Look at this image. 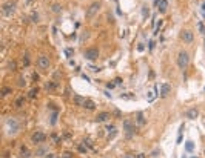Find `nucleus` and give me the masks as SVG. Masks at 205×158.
I'll use <instances>...</instances> for the list:
<instances>
[{
    "mask_svg": "<svg viewBox=\"0 0 205 158\" xmlns=\"http://www.w3.org/2000/svg\"><path fill=\"white\" fill-rule=\"evenodd\" d=\"M19 127H20V124H19V121H17V118H14V117L8 118L6 123H5L6 134H9V135H14V134H17V132H19Z\"/></svg>",
    "mask_w": 205,
    "mask_h": 158,
    "instance_id": "f257e3e1",
    "label": "nucleus"
},
{
    "mask_svg": "<svg viewBox=\"0 0 205 158\" xmlns=\"http://www.w3.org/2000/svg\"><path fill=\"white\" fill-rule=\"evenodd\" d=\"M16 6H17V3L14 2V0H8V2H5L2 5V14L5 17H11L16 12Z\"/></svg>",
    "mask_w": 205,
    "mask_h": 158,
    "instance_id": "f03ea898",
    "label": "nucleus"
},
{
    "mask_svg": "<svg viewBox=\"0 0 205 158\" xmlns=\"http://www.w3.org/2000/svg\"><path fill=\"white\" fill-rule=\"evenodd\" d=\"M188 64H190V55H188V52L181 51V52H179V55H177V66H179V69L185 71V69L188 68Z\"/></svg>",
    "mask_w": 205,
    "mask_h": 158,
    "instance_id": "7ed1b4c3",
    "label": "nucleus"
},
{
    "mask_svg": "<svg viewBox=\"0 0 205 158\" xmlns=\"http://www.w3.org/2000/svg\"><path fill=\"white\" fill-rule=\"evenodd\" d=\"M100 6H102V5H100L99 2L91 3V5L88 6V9H86V17H88V19H93V17L97 14V12L100 11Z\"/></svg>",
    "mask_w": 205,
    "mask_h": 158,
    "instance_id": "20e7f679",
    "label": "nucleus"
},
{
    "mask_svg": "<svg viewBox=\"0 0 205 158\" xmlns=\"http://www.w3.org/2000/svg\"><path fill=\"white\" fill-rule=\"evenodd\" d=\"M45 140H46V135L43 132H40V130H36V132L31 135V141L34 144H42Z\"/></svg>",
    "mask_w": 205,
    "mask_h": 158,
    "instance_id": "39448f33",
    "label": "nucleus"
},
{
    "mask_svg": "<svg viewBox=\"0 0 205 158\" xmlns=\"http://www.w3.org/2000/svg\"><path fill=\"white\" fill-rule=\"evenodd\" d=\"M83 57H85L86 60H96V58L99 57V49H97V48H89V49H86L85 54H83Z\"/></svg>",
    "mask_w": 205,
    "mask_h": 158,
    "instance_id": "423d86ee",
    "label": "nucleus"
},
{
    "mask_svg": "<svg viewBox=\"0 0 205 158\" xmlns=\"http://www.w3.org/2000/svg\"><path fill=\"white\" fill-rule=\"evenodd\" d=\"M181 38L185 42V43H193V40H194V34L191 32L190 29H184L182 32H181Z\"/></svg>",
    "mask_w": 205,
    "mask_h": 158,
    "instance_id": "0eeeda50",
    "label": "nucleus"
},
{
    "mask_svg": "<svg viewBox=\"0 0 205 158\" xmlns=\"http://www.w3.org/2000/svg\"><path fill=\"white\" fill-rule=\"evenodd\" d=\"M49 64H51V61H49V57H46V55H40L37 58V66L42 69H48Z\"/></svg>",
    "mask_w": 205,
    "mask_h": 158,
    "instance_id": "6e6552de",
    "label": "nucleus"
},
{
    "mask_svg": "<svg viewBox=\"0 0 205 158\" xmlns=\"http://www.w3.org/2000/svg\"><path fill=\"white\" fill-rule=\"evenodd\" d=\"M123 129H125V132H126V137L128 138H131L133 137V134H134V126H133V123L130 121V120H125L123 121Z\"/></svg>",
    "mask_w": 205,
    "mask_h": 158,
    "instance_id": "1a4fd4ad",
    "label": "nucleus"
},
{
    "mask_svg": "<svg viewBox=\"0 0 205 158\" xmlns=\"http://www.w3.org/2000/svg\"><path fill=\"white\" fill-rule=\"evenodd\" d=\"M185 117L190 118V120H194V118L199 117V111H197L196 108H191V109H188V111L185 112Z\"/></svg>",
    "mask_w": 205,
    "mask_h": 158,
    "instance_id": "9d476101",
    "label": "nucleus"
},
{
    "mask_svg": "<svg viewBox=\"0 0 205 158\" xmlns=\"http://www.w3.org/2000/svg\"><path fill=\"white\" fill-rule=\"evenodd\" d=\"M170 91H171V86L168 83H162L160 85V97H166L170 94Z\"/></svg>",
    "mask_w": 205,
    "mask_h": 158,
    "instance_id": "9b49d317",
    "label": "nucleus"
},
{
    "mask_svg": "<svg viewBox=\"0 0 205 158\" xmlns=\"http://www.w3.org/2000/svg\"><path fill=\"white\" fill-rule=\"evenodd\" d=\"M111 118V114H108V112H100L99 115H97V123H104V121H108Z\"/></svg>",
    "mask_w": 205,
    "mask_h": 158,
    "instance_id": "f8f14e48",
    "label": "nucleus"
},
{
    "mask_svg": "<svg viewBox=\"0 0 205 158\" xmlns=\"http://www.w3.org/2000/svg\"><path fill=\"white\" fill-rule=\"evenodd\" d=\"M156 5H157V9L160 12H165L166 6H168V2H166V0H156Z\"/></svg>",
    "mask_w": 205,
    "mask_h": 158,
    "instance_id": "ddd939ff",
    "label": "nucleus"
},
{
    "mask_svg": "<svg viewBox=\"0 0 205 158\" xmlns=\"http://www.w3.org/2000/svg\"><path fill=\"white\" fill-rule=\"evenodd\" d=\"M20 157L22 158H30V149L26 146H22L20 148Z\"/></svg>",
    "mask_w": 205,
    "mask_h": 158,
    "instance_id": "4468645a",
    "label": "nucleus"
},
{
    "mask_svg": "<svg viewBox=\"0 0 205 158\" xmlns=\"http://www.w3.org/2000/svg\"><path fill=\"white\" fill-rule=\"evenodd\" d=\"M83 108H86V109H89V111H94V109H96V104H94L91 100H85Z\"/></svg>",
    "mask_w": 205,
    "mask_h": 158,
    "instance_id": "2eb2a0df",
    "label": "nucleus"
},
{
    "mask_svg": "<svg viewBox=\"0 0 205 158\" xmlns=\"http://www.w3.org/2000/svg\"><path fill=\"white\" fill-rule=\"evenodd\" d=\"M86 98L80 97V95H74V104H77V106H83V103H85Z\"/></svg>",
    "mask_w": 205,
    "mask_h": 158,
    "instance_id": "dca6fc26",
    "label": "nucleus"
},
{
    "mask_svg": "<svg viewBox=\"0 0 205 158\" xmlns=\"http://www.w3.org/2000/svg\"><path fill=\"white\" fill-rule=\"evenodd\" d=\"M107 130H108V134H110V138L116 135V126H114V124H108V126H107Z\"/></svg>",
    "mask_w": 205,
    "mask_h": 158,
    "instance_id": "f3484780",
    "label": "nucleus"
},
{
    "mask_svg": "<svg viewBox=\"0 0 205 158\" xmlns=\"http://www.w3.org/2000/svg\"><path fill=\"white\" fill-rule=\"evenodd\" d=\"M57 117H59V112H57V111H54L53 114H51V124H53V126L57 123Z\"/></svg>",
    "mask_w": 205,
    "mask_h": 158,
    "instance_id": "a211bd4d",
    "label": "nucleus"
},
{
    "mask_svg": "<svg viewBox=\"0 0 205 158\" xmlns=\"http://www.w3.org/2000/svg\"><path fill=\"white\" fill-rule=\"evenodd\" d=\"M11 92H12V89H11V88H8V86L2 88V97H6V95H9Z\"/></svg>",
    "mask_w": 205,
    "mask_h": 158,
    "instance_id": "6ab92c4d",
    "label": "nucleus"
},
{
    "mask_svg": "<svg viewBox=\"0 0 205 158\" xmlns=\"http://www.w3.org/2000/svg\"><path fill=\"white\" fill-rule=\"evenodd\" d=\"M185 148H187L188 152H191V151L194 149V143H193V141H187V143H185Z\"/></svg>",
    "mask_w": 205,
    "mask_h": 158,
    "instance_id": "aec40b11",
    "label": "nucleus"
},
{
    "mask_svg": "<svg viewBox=\"0 0 205 158\" xmlns=\"http://www.w3.org/2000/svg\"><path fill=\"white\" fill-rule=\"evenodd\" d=\"M37 92H39V89H37V88H33V89L30 91V94H28V97H30V98H36V95H37Z\"/></svg>",
    "mask_w": 205,
    "mask_h": 158,
    "instance_id": "412c9836",
    "label": "nucleus"
},
{
    "mask_svg": "<svg viewBox=\"0 0 205 158\" xmlns=\"http://www.w3.org/2000/svg\"><path fill=\"white\" fill-rule=\"evenodd\" d=\"M23 101H25V98H23V97L17 98V100H16V103H14V106H16V108H22V106H23Z\"/></svg>",
    "mask_w": 205,
    "mask_h": 158,
    "instance_id": "4be33fe9",
    "label": "nucleus"
},
{
    "mask_svg": "<svg viewBox=\"0 0 205 158\" xmlns=\"http://www.w3.org/2000/svg\"><path fill=\"white\" fill-rule=\"evenodd\" d=\"M137 121H139V124H145V118H144V114H142V112L137 114Z\"/></svg>",
    "mask_w": 205,
    "mask_h": 158,
    "instance_id": "5701e85b",
    "label": "nucleus"
},
{
    "mask_svg": "<svg viewBox=\"0 0 205 158\" xmlns=\"http://www.w3.org/2000/svg\"><path fill=\"white\" fill-rule=\"evenodd\" d=\"M80 152H83V154H86L88 152V146H86V144H79V148H77Z\"/></svg>",
    "mask_w": 205,
    "mask_h": 158,
    "instance_id": "b1692460",
    "label": "nucleus"
},
{
    "mask_svg": "<svg viewBox=\"0 0 205 158\" xmlns=\"http://www.w3.org/2000/svg\"><path fill=\"white\" fill-rule=\"evenodd\" d=\"M51 9H53L54 12H60V11H62V6H60L59 3H54V5H53V8H51Z\"/></svg>",
    "mask_w": 205,
    "mask_h": 158,
    "instance_id": "393cba45",
    "label": "nucleus"
},
{
    "mask_svg": "<svg viewBox=\"0 0 205 158\" xmlns=\"http://www.w3.org/2000/svg\"><path fill=\"white\" fill-rule=\"evenodd\" d=\"M45 152H46V148H40V149H37V155H39V157H43L45 155Z\"/></svg>",
    "mask_w": 205,
    "mask_h": 158,
    "instance_id": "a878e982",
    "label": "nucleus"
},
{
    "mask_svg": "<svg viewBox=\"0 0 205 158\" xmlns=\"http://www.w3.org/2000/svg\"><path fill=\"white\" fill-rule=\"evenodd\" d=\"M31 20L37 23V22H39V14H37V12H33V14H31Z\"/></svg>",
    "mask_w": 205,
    "mask_h": 158,
    "instance_id": "bb28decb",
    "label": "nucleus"
},
{
    "mask_svg": "<svg viewBox=\"0 0 205 158\" xmlns=\"http://www.w3.org/2000/svg\"><path fill=\"white\" fill-rule=\"evenodd\" d=\"M56 86H57L56 83L51 82V83H48V85H46V89H48V91H49V89H56Z\"/></svg>",
    "mask_w": 205,
    "mask_h": 158,
    "instance_id": "cd10ccee",
    "label": "nucleus"
},
{
    "mask_svg": "<svg viewBox=\"0 0 205 158\" xmlns=\"http://www.w3.org/2000/svg\"><path fill=\"white\" fill-rule=\"evenodd\" d=\"M142 14H144V19H147V17L150 16V11H148L147 8H144V9H142Z\"/></svg>",
    "mask_w": 205,
    "mask_h": 158,
    "instance_id": "c85d7f7f",
    "label": "nucleus"
},
{
    "mask_svg": "<svg viewBox=\"0 0 205 158\" xmlns=\"http://www.w3.org/2000/svg\"><path fill=\"white\" fill-rule=\"evenodd\" d=\"M199 29H200V32H202V34H205V26H203V23H202V22H199Z\"/></svg>",
    "mask_w": 205,
    "mask_h": 158,
    "instance_id": "c756f323",
    "label": "nucleus"
},
{
    "mask_svg": "<svg viewBox=\"0 0 205 158\" xmlns=\"http://www.w3.org/2000/svg\"><path fill=\"white\" fill-rule=\"evenodd\" d=\"M62 158H73V154L71 152H65V154L62 155Z\"/></svg>",
    "mask_w": 205,
    "mask_h": 158,
    "instance_id": "7c9ffc66",
    "label": "nucleus"
},
{
    "mask_svg": "<svg viewBox=\"0 0 205 158\" xmlns=\"http://www.w3.org/2000/svg\"><path fill=\"white\" fill-rule=\"evenodd\" d=\"M162 23H163L162 20H160V22L157 23V26H156V31H154V34H157V32H159V29H160V26H162Z\"/></svg>",
    "mask_w": 205,
    "mask_h": 158,
    "instance_id": "2f4dec72",
    "label": "nucleus"
},
{
    "mask_svg": "<svg viewBox=\"0 0 205 158\" xmlns=\"http://www.w3.org/2000/svg\"><path fill=\"white\" fill-rule=\"evenodd\" d=\"M9 69H12V71L16 69V63H14V61H12V63H9Z\"/></svg>",
    "mask_w": 205,
    "mask_h": 158,
    "instance_id": "473e14b6",
    "label": "nucleus"
},
{
    "mask_svg": "<svg viewBox=\"0 0 205 158\" xmlns=\"http://www.w3.org/2000/svg\"><path fill=\"white\" fill-rule=\"evenodd\" d=\"M23 63H25V64H30V58H28V55H26V57H23Z\"/></svg>",
    "mask_w": 205,
    "mask_h": 158,
    "instance_id": "72a5a7b5",
    "label": "nucleus"
},
{
    "mask_svg": "<svg viewBox=\"0 0 205 158\" xmlns=\"http://www.w3.org/2000/svg\"><path fill=\"white\" fill-rule=\"evenodd\" d=\"M136 158H147V155H145V154H137Z\"/></svg>",
    "mask_w": 205,
    "mask_h": 158,
    "instance_id": "f704fd0d",
    "label": "nucleus"
},
{
    "mask_svg": "<svg viewBox=\"0 0 205 158\" xmlns=\"http://www.w3.org/2000/svg\"><path fill=\"white\" fill-rule=\"evenodd\" d=\"M123 158H136V155H133V154H126Z\"/></svg>",
    "mask_w": 205,
    "mask_h": 158,
    "instance_id": "c9c22d12",
    "label": "nucleus"
},
{
    "mask_svg": "<svg viewBox=\"0 0 205 158\" xmlns=\"http://www.w3.org/2000/svg\"><path fill=\"white\" fill-rule=\"evenodd\" d=\"M45 158H56V157H54V154H48V155H45Z\"/></svg>",
    "mask_w": 205,
    "mask_h": 158,
    "instance_id": "e433bc0d",
    "label": "nucleus"
},
{
    "mask_svg": "<svg viewBox=\"0 0 205 158\" xmlns=\"http://www.w3.org/2000/svg\"><path fill=\"white\" fill-rule=\"evenodd\" d=\"M67 54H68V57H71V54H73V49H67Z\"/></svg>",
    "mask_w": 205,
    "mask_h": 158,
    "instance_id": "4c0bfd02",
    "label": "nucleus"
},
{
    "mask_svg": "<svg viewBox=\"0 0 205 158\" xmlns=\"http://www.w3.org/2000/svg\"><path fill=\"white\" fill-rule=\"evenodd\" d=\"M26 3H28V5H30V3H31V0H26Z\"/></svg>",
    "mask_w": 205,
    "mask_h": 158,
    "instance_id": "58836bf2",
    "label": "nucleus"
},
{
    "mask_svg": "<svg viewBox=\"0 0 205 158\" xmlns=\"http://www.w3.org/2000/svg\"><path fill=\"white\" fill-rule=\"evenodd\" d=\"M193 158H196V157H193Z\"/></svg>",
    "mask_w": 205,
    "mask_h": 158,
    "instance_id": "ea45409f",
    "label": "nucleus"
}]
</instances>
